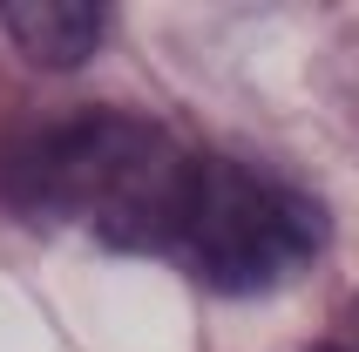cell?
I'll list each match as a JSON object with an SVG mask.
<instances>
[{
	"label": "cell",
	"mask_w": 359,
	"mask_h": 352,
	"mask_svg": "<svg viewBox=\"0 0 359 352\" xmlns=\"http://www.w3.org/2000/svg\"><path fill=\"white\" fill-rule=\"evenodd\" d=\"M319 244H325V210L305 190L238 156L190 163L170 257L190 278H203L210 292H231V298L271 292L285 278H299L319 257Z\"/></svg>",
	"instance_id": "cell-2"
},
{
	"label": "cell",
	"mask_w": 359,
	"mask_h": 352,
	"mask_svg": "<svg viewBox=\"0 0 359 352\" xmlns=\"http://www.w3.org/2000/svg\"><path fill=\"white\" fill-rule=\"evenodd\" d=\"M0 27L34 68H81L109 34V7L102 0H0Z\"/></svg>",
	"instance_id": "cell-3"
},
{
	"label": "cell",
	"mask_w": 359,
	"mask_h": 352,
	"mask_svg": "<svg viewBox=\"0 0 359 352\" xmlns=\"http://www.w3.org/2000/svg\"><path fill=\"white\" fill-rule=\"evenodd\" d=\"M190 163L156 122L81 109L41 122L0 156V196L41 224H88L102 244L170 251Z\"/></svg>",
	"instance_id": "cell-1"
}]
</instances>
